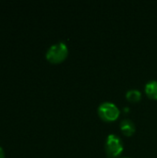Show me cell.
Returning a JSON list of instances; mask_svg holds the SVG:
<instances>
[{"mask_svg": "<svg viewBox=\"0 0 157 158\" xmlns=\"http://www.w3.org/2000/svg\"><path fill=\"white\" fill-rule=\"evenodd\" d=\"M68 54V48L64 42H58L52 44L46 51V59L51 63H60L66 59Z\"/></svg>", "mask_w": 157, "mask_h": 158, "instance_id": "obj_1", "label": "cell"}, {"mask_svg": "<svg viewBox=\"0 0 157 158\" xmlns=\"http://www.w3.org/2000/svg\"><path fill=\"white\" fill-rule=\"evenodd\" d=\"M123 143L120 137L115 134H110L107 136L105 144V151L107 157H118L123 152Z\"/></svg>", "mask_w": 157, "mask_h": 158, "instance_id": "obj_2", "label": "cell"}, {"mask_svg": "<svg viewBox=\"0 0 157 158\" xmlns=\"http://www.w3.org/2000/svg\"><path fill=\"white\" fill-rule=\"evenodd\" d=\"M97 112L99 117L106 122L117 120L120 114L118 107L112 102H104L100 104L97 108Z\"/></svg>", "mask_w": 157, "mask_h": 158, "instance_id": "obj_3", "label": "cell"}, {"mask_svg": "<svg viewBox=\"0 0 157 158\" xmlns=\"http://www.w3.org/2000/svg\"><path fill=\"white\" fill-rule=\"evenodd\" d=\"M120 130L125 135L131 136L135 132L136 128H135V124L132 120H130L129 118H125L120 122Z\"/></svg>", "mask_w": 157, "mask_h": 158, "instance_id": "obj_4", "label": "cell"}, {"mask_svg": "<svg viewBox=\"0 0 157 158\" xmlns=\"http://www.w3.org/2000/svg\"><path fill=\"white\" fill-rule=\"evenodd\" d=\"M145 93L148 97L157 100V81H150L146 83Z\"/></svg>", "mask_w": 157, "mask_h": 158, "instance_id": "obj_5", "label": "cell"}, {"mask_svg": "<svg viewBox=\"0 0 157 158\" xmlns=\"http://www.w3.org/2000/svg\"><path fill=\"white\" fill-rule=\"evenodd\" d=\"M126 98L130 102H138L142 98V93L137 89H130L126 93Z\"/></svg>", "mask_w": 157, "mask_h": 158, "instance_id": "obj_6", "label": "cell"}, {"mask_svg": "<svg viewBox=\"0 0 157 158\" xmlns=\"http://www.w3.org/2000/svg\"><path fill=\"white\" fill-rule=\"evenodd\" d=\"M0 158H5V152L1 146H0Z\"/></svg>", "mask_w": 157, "mask_h": 158, "instance_id": "obj_7", "label": "cell"}, {"mask_svg": "<svg viewBox=\"0 0 157 158\" xmlns=\"http://www.w3.org/2000/svg\"><path fill=\"white\" fill-rule=\"evenodd\" d=\"M120 158H130V157H128V156H123V157H120Z\"/></svg>", "mask_w": 157, "mask_h": 158, "instance_id": "obj_8", "label": "cell"}]
</instances>
